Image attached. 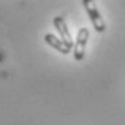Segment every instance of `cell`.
Masks as SVG:
<instances>
[{
  "label": "cell",
  "mask_w": 125,
  "mask_h": 125,
  "mask_svg": "<svg viewBox=\"0 0 125 125\" xmlns=\"http://www.w3.org/2000/svg\"><path fill=\"white\" fill-rule=\"evenodd\" d=\"M88 38H89L88 29L86 27H81L79 32H78V36H76L75 46H73V58H75V61H82L83 59Z\"/></svg>",
  "instance_id": "2"
},
{
  "label": "cell",
  "mask_w": 125,
  "mask_h": 125,
  "mask_svg": "<svg viewBox=\"0 0 125 125\" xmlns=\"http://www.w3.org/2000/svg\"><path fill=\"white\" fill-rule=\"evenodd\" d=\"M45 42L49 45V46H52L53 49H56L58 52H61V53H63V55H66V53H69L71 52V49L72 48H69L65 42H63L62 39L56 38V36H53L52 33H48L46 36H45Z\"/></svg>",
  "instance_id": "4"
},
{
  "label": "cell",
  "mask_w": 125,
  "mask_h": 125,
  "mask_svg": "<svg viewBox=\"0 0 125 125\" xmlns=\"http://www.w3.org/2000/svg\"><path fill=\"white\" fill-rule=\"evenodd\" d=\"M53 25H55V29L59 32L61 39H62V40L68 45V46H69V48H72V46H73V39H72V35H71V33H69V30H68V26H66L65 19L61 17V16L55 17Z\"/></svg>",
  "instance_id": "3"
},
{
  "label": "cell",
  "mask_w": 125,
  "mask_h": 125,
  "mask_svg": "<svg viewBox=\"0 0 125 125\" xmlns=\"http://www.w3.org/2000/svg\"><path fill=\"white\" fill-rule=\"evenodd\" d=\"M82 4L85 6V9H86V12H88V16H89L92 25L95 27V30L99 32V33L105 32V22H104V19L101 17L99 10H98V7L95 6V1H92V0H83Z\"/></svg>",
  "instance_id": "1"
}]
</instances>
